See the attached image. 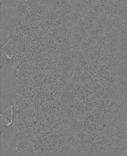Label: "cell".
Wrapping results in <instances>:
<instances>
[{
  "instance_id": "obj_2",
  "label": "cell",
  "mask_w": 127,
  "mask_h": 156,
  "mask_svg": "<svg viewBox=\"0 0 127 156\" xmlns=\"http://www.w3.org/2000/svg\"><path fill=\"white\" fill-rule=\"evenodd\" d=\"M12 123L2 127L0 131V156H17L18 128L17 108H12Z\"/></svg>"
},
{
  "instance_id": "obj_1",
  "label": "cell",
  "mask_w": 127,
  "mask_h": 156,
  "mask_svg": "<svg viewBox=\"0 0 127 156\" xmlns=\"http://www.w3.org/2000/svg\"><path fill=\"white\" fill-rule=\"evenodd\" d=\"M16 66L13 59L7 60L0 68V113L17 99Z\"/></svg>"
},
{
  "instance_id": "obj_3",
  "label": "cell",
  "mask_w": 127,
  "mask_h": 156,
  "mask_svg": "<svg viewBox=\"0 0 127 156\" xmlns=\"http://www.w3.org/2000/svg\"><path fill=\"white\" fill-rule=\"evenodd\" d=\"M12 110L11 108L8 107L2 113H1V126L2 127L8 126L12 122ZM9 125V124H8Z\"/></svg>"
}]
</instances>
